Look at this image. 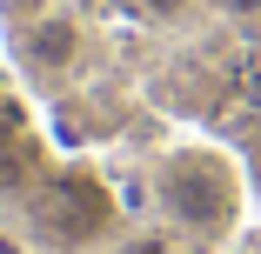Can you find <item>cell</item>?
Wrapping results in <instances>:
<instances>
[{"label": "cell", "mask_w": 261, "mask_h": 254, "mask_svg": "<svg viewBox=\"0 0 261 254\" xmlns=\"http://www.w3.org/2000/svg\"><path fill=\"white\" fill-rule=\"evenodd\" d=\"M14 7H27V14H34V7H47V0H14Z\"/></svg>", "instance_id": "cell-9"}, {"label": "cell", "mask_w": 261, "mask_h": 254, "mask_svg": "<svg viewBox=\"0 0 261 254\" xmlns=\"http://www.w3.org/2000/svg\"><path fill=\"white\" fill-rule=\"evenodd\" d=\"M121 254H181V241H174V234H161V228H147V234H127V241H121Z\"/></svg>", "instance_id": "cell-5"}, {"label": "cell", "mask_w": 261, "mask_h": 254, "mask_svg": "<svg viewBox=\"0 0 261 254\" xmlns=\"http://www.w3.org/2000/svg\"><path fill=\"white\" fill-rule=\"evenodd\" d=\"M108 214H114L108 187H94L87 174H67L61 187H47V194L34 201V221H40V234H47V241H61V247H81V241H94L100 228H108Z\"/></svg>", "instance_id": "cell-2"}, {"label": "cell", "mask_w": 261, "mask_h": 254, "mask_svg": "<svg viewBox=\"0 0 261 254\" xmlns=\"http://www.w3.org/2000/svg\"><path fill=\"white\" fill-rule=\"evenodd\" d=\"M27 54H34L40 67H67V61L81 54V27H74V20H34Z\"/></svg>", "instance_id": "cell-3"}, {"label": "cell", "mask_w": 261, "mask_h": 254, "mask_svg": "<svg viewBox=\"0 0 261 254\" xmlns=\"http://www.w3.org/2000/svg\"><path fill=\"white\" fill-rule=\"evenodd\" d=\"M154 194H161L168 221L201 234V241L228 234L234 214H241V181H234V167L215 154V147H174L161 161V174H154Z\"/></svg>", "instance_id": "cell-1"}, {"label": "cell", "mask_w": 261, "mask_h": 254, "mask_svg": "<svg viewBox=\"0 0 261 254\" xmlns=\"http://www.w3.org/2000/svg\"><path fill=\"white\" fill-rule=\"evenodd\" d=\"M141 7H147V14H154V20H181V14H188V7H194V0H141Z\"/></svg>", "instance_id": "cell-7"}, {"label": "cell", "mask_w": 261, "mask_h": 254, "mask_svg": "<svg viewBox=\"0 0 261 254\" xmlns=\"http://www.w3.org/2000/svg\"><path fill=\"white\" fill-rule=\"evenodd\" d=\"M34 174H40V147H34L27 134L0 147V187H27Z\"/></svg>", "instance_id": "cell-4"}, {"label": "cell", "mask_w": 261, "mask_h": 254, "mask_svg": "<svg viewBox=\"0 0 261 254\" xmlns=\"http://www.w3.org/2000/svg\"><path fill=\"white\" fill-rule=\"evenodd\" d=\"M241 94H248V107H261V54L241 67Z\"/></svg>", "instance_id": "cell-6"}, {"label": "cell", "mask_w": 261, "mask_h": 254, "mask_svg": "<svg viewBox=\"0 0 261 254\" xmlns=\"http://www.w3.org/2000/svg\"><path fill=\"white\" fill-rule=\"evenodd\" d=\"M228 7H234V14H254V7H261V0H228Z\"/></svg>", "instance_id": "cell-8"}]
</instances>
